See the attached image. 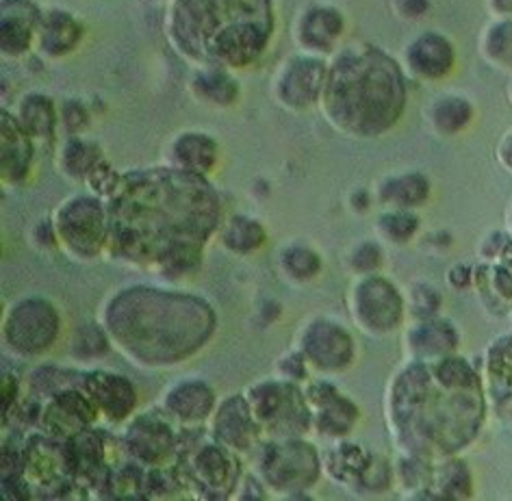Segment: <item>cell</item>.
<instances>
[{
	"instance_id": "obj_7",
	"label": "cell",
	"mask_w": 512,
	"mask_h": 501,
	"mask_svg": "<svg viewBox=\"0 0 512 501\" xmlns=\"http://www.w3.org/2000/svg\"><path fill=\"white\" fill-rule=\"evenodd\" d=\"M350 308L358 326L367 332L384 334L400 326L406 300L387 278L367 276L354 285L350 293Z\"/></svg>"
},
{
	"instance_id": "obj_29",
	"label": "cell",
	"mask_w": 512,
	"mask_h": 501,
	"mask_svg": "<svg viewBox=\"0 0 512 501\" xmlns=\"http://www.w3.org/2000/svg\"><path fill=\"white\" fill-rule=\"evenodd\" d=\"M102 159H105L102 150L94 141H85L76 135H72L61 150L63 172L72 178H87Z\"/></svg>"
},
{
	"instance_id": "obj_15",
	"label": "cell",
	"mask_w": 512,
	"mask_h": 501,
	"mask_svg": "<svg viewBox=\"0 0 512 501\" xmlns=\"http://www.w3.org/2000/svg\"><path fill=\"white\" fill-rule=\"evenodd\" d=\"M259 430L261 426L256 423L252 408L243 397H228V400H224V404L217 408V415L213 419V432L222 445L243 452V449H248L256 441Z\"/></svg>"
},
{
	"instance_id": "obj_28",
	"label": "cell",
	"mask_w": 512,
	"mask_h": 501,
	"mask_svg": "<svg viewBox=\"0 0 512 501\" xmlns=\"http://www.w3.org/2000/svg\"><path fill=\"white\" fill-rule=\"evenodd\" d=\"M430 488L437 491V497L465 499L471 495L469 471L460 460H445L430 473Z\"/></svg>"
},
{
	"instance_id": "obj_37",
	"label": "cell",
	"mask_w": 512,
	"mask_h": 501,
	"mask_svg": "<svg viewBox=\"0 0 512 501\" xmlns=\"http://www.w3.org/2000/svg\"><path fill=\"white\" fill-rule=\"evenodd\" d=\"M406 304L411 306V311L417 319H430V317L437 315V311L441 308V295L434 291L430 285L417 282V285L408 289Z\"/></svg>"
},
{
	"instance_id": "obj_33",
	"label": "cell",
	"mask_w": 512,
	"mask_h": 501,
	"mask_svg": "<svg viewBox=\"0 0 512 501\" xmlns=\"http://www.w3.org/2000/svg\"><path fill=\"white\" fill-rule=\"evenodd\" d=\"M484 53L497 66L512 70V18L499 20L486 31Z\"/></svg>"
},
{
	"instance_id": "obj_45",
	"label": "cell",
	"mask_w": 512,
	"mask_h": 501,
	"mask_svg": "<svg viewBox=\"0 0 512 501\" xmlns=\"http://www.w3.org/2000/svg\"><path fill=\"white\" fill-rule=\"evenodd\" d=\"M506 241H508V237L502 235V233H493L491 237H486V241L482 243V256H484V259L486 261L499 259V252H502Z\"/></svg>"
},
{
	"instance_id": "obj_48",
	"label": "cell",
	"mask_w": 512,
	"mask_h": 501,
	"mask_svg": "<svg viewBox=\"0 0 512 501\" xmlns=\"http://www.w3.org/2000/svg\"><path fill=\"white\" fill-rule=\"evenodd\" d=\"M499 157H502V163L512 172V133L504 139L502 148H499Z\"/></svg>"
},
{
	"instance_id": "obj_14",
	"label": "cell",
	"mask_w": 512,
	"mask_h": 501,
	"mask_svg": "<svg viewBox=\"0 0 512 501\" xmlns=\"http://www.w3.org/2000/svg\"><path fill=\"white\" fill-rule=\"evenodd\" d=\"M456 53L452 42L439 33H424L406 48V66L419 79L437 81L452 72Z\"/></svg>"
},
{
	"instance_id": "obj_24",
	"label": "cell",
	"mask_w": 512,
	"mask_h": 501,
	"mask_svg": "<svg viewBox=\"0 0 512 501\" xmlns=\"http://www.w3.org/2000/svg\"><path fill=\"white\" fill-rule=\"evenodd\" d=\"M18 122L27 128L31 137L53 141L57 131V109L53 100L44 94H27L20 100Z\"/></svg>"
},
{
	"instance_id": "obj_23",
	"label": "cell",
	"mask_w": 512,
	"mask_h": 501,
	"mask_svg": "<svg viewBox=\"0 0 512 501\" xmlns=\"http://www.w3.org/2000/svg\"><path fill=\"white\" fill-rule=\"evenodd\" d=\"M430 196V183L424 174H400L387 178L380 187V202L389 209H415Z\"/></svg>"
},
{
	"instance_id": "obj_13",
	"label": "cell",
	"mask_w": 512,
	"mask_h": 501,
	"mask_svg": "<svg viewBox=\"0 0 512 501\" xmlns=\"http://www.w3.org/2000/svg\"><path fill=\"white\" fill-rule=\"evenodd\" d=\"M81 387L111 421H122L133 413L137 393L131 380L105 374V371H94V374H85L81 378Z\"/></svg>"
},
{
	"instance_id": "obj_44",
	"label": "cell",
	"mask_w": 512,
	"mask_h": 501,
	"mask_svg": "<svg viewBox=\"0 0 512 501\" xmlns=\"http://www.w3.org/2000/svg\"><path fill=\"white\" fill-rule=\"evenodd\" d=\"M447 282L454 289H465L473 282V267L471 265H456L447 272Z\"/></svg>"
},
{
	"instance_id": "obj_9",
	"label": "cell",
	"mask_w": 512,
	"mask_h": 501,
	"mask_svg": "<svg viewBox=\"0 0 512 501\" xmlns=\"http://www.w3.org/2000/svg\"><path fill=\"white\" fill-rule=\"evenodd\" d=\"M183 460V469L200 491H207L209 497H224L233 491L239 465L235 456L224 447L207 443L198 445L196 452H178Z\"/></svg>"
},
{
	"instance_id": "obj_32",
	"label": "cell",
	"mask_w": 512,
	"mask_h": 501,
	"mask_svg": "<svg viewBox=\"0 0 512 501\" xmlns=\"http://www.w3.org/2000/svg\"><path fill=\"white\" fill-rule=\"evenodd\" d=\"M419 230V217L411 209H389L378 217V233L395 246L411 241Z\"/></svg>"
},
{
	"instance_id": "obj_42",
	"label": "cell",
	"mask_w": 512,
	"mask_h": 501,
	"mask_svg": "<svg viewBox=\"0 0 512 501\" xmlns=\"http://www.w3.org/2000/svg\"><path fill=\"white\" fill-rule=\"evenodd\" d=\"M304 354H289L278 365V371L283 374L287 380L298 382L306 378V367H304Z\"/></svg>"
},
{
	"instance_id": "obj_35",
	"label": "cell",
	"mask_w": 512,
	"mask_h": 501,
	"mask_svg": "<svg viewBox=\"0 0 512 501\" xmlns=\"http://www.w3.org/2000/svg\"><path fill=\"white\" fill-rule=\"evenodd\" d=\"M280 261H283L285 272L293 280H311L319 274L322 269V259L319 254L304 248V246H289L283 254H280Z\"/></svg>"
},
{
	"instance_id": "obj_1",
	"label": "cell",
	"mask_w": 512,
	"mask_h": 501,
	"mask_svg": "<svg viewBox=\"0 0 512 501\" xmlns=\"http://www.w3.org/2000/svg\"><path fill=\"white\" fill-rule=\"evenodd\" d=\"M107 213V248L142 261L159 250L161 272L181 276L198 267L202 243L220 220V202L202 174L172 167L122 174Z\"/></svg>"
},
{
	"instance_id": "obj_19",
	"label": "cell",
	"mask_w": 512,
	"mask_h": 501,
	"mask_svg": "<svg viewBox=\"0 0 512 501\" xmlns=\"http://www.w3.org/2000/svg\"><path fill=\"white\" fill-rule=\"evenodd\" d=\"M37 35H40V48L44 55L66 57L79 46L83 37V27L79 20L68 14V11L55 9L48 11L44 16L40 29H37Z\"/></svg>"
},
{
	"instance_id": "obj_4",
	"label": "cell",
	"mask_w": 512,
	"mask_h": 501,
	"mask_svg": "<svg viewBox=\"0 0 512 501\" xmlns=\"http://www.w3.org/2000/svg\"><path fill=\"white\" fill-rule=\"evenodd\" d=\"M248 404L256 423L276 439L302 436L313 421L306 395L291 380L256 384L248 393Z\"/></svg>"
},
{
	"instance_id": "obj_6",
	"label": "cell",
	"mask_w": 512,
	"mask_h": 501,
	"mask_svg": "<svg viewBox=\"0 0 512 501\" xmlns=\"http://www.w3.org/2000/svg\"><path fill=\"white\" fill-rule=\"evenodd\" d=\"M259 469L276 491H304L319 475V458L309 443L285 439L263 447Z\"/></svg>"
},
{
	"instance_id": "obj_39",
	"label": "cell",
	"mask_w": 512,
	"mask_h": 501,
	"mask_svg": "<svg viewBox=\"0 0 512 501\" xmlns=\"http://www.w3.org/2000/svg\"><path fill=\"white\" fill-rule=\"evenodd\" d=\"M350 261H352V267L356 269V272L369 274V272H374V269L380 267L382 250H380L378 243H361V246H358L352 252Z\"/></svg>"
},
{
	"instance_id": "obj_22",
	"label": "cell",
	"mask_w": 512,
	"mask_h": 501,
	"mask_svg": "<svg viewBox=\"0 0 512 501\" xmlns=\"http://www.w3.org/2000/svg\"><path fill=\"white\" fill-rule=\"evenodd\" d=\"M217 159L215 139L204 133H183L172 144L174 167L207 176Z\"/></svg>"
},
{
	"instance_id": "obj_43",
	"label": "cell",
	"mask_w": 512,
	"mask_h": 501,
	"mask_svg": "<svg viewBox=\"0 0 512 501\" xmlns=\"http://www.w3.org/2000/svg\"><path fill=\"white\" fill-rule=\"evenodd\" d=\"M493 406L499 417L512 423V389L493 387Z\"/></svg>"
},
{
	"instance_id": "obj_3",
	"label": "cell",
	"mask_w": 512,
	"mask_h": 501,
	"mask_svg": "<svg viewBox=\"0 0 512 501\" xmlns=\"http://www.w3.org/2000/svg\"><path fill=\"white\" fill-rule=\"evenodd\" d=\"M406 102L402 70L378 48H348L328 68L322 105L332 126L374 137L400 120Z\"/></svg>"
},
{
	"instance_id": "obj_25",
	"label": "cell",
	"mask_w": 512,
	"mask_h": 501,
	"mask_svg": "<svg viewBox=\"0 0 512 501\" xmlns=\"http://www.w3.org/2000/svg\"><path fill=\"white\" fill-rule=\"evenodd\" d=\"M371 456L361 445L354 443H341L337 449H330L324 465L332 480L345 482V484H358L363 478V473L369 469Z\"/></svg>"
},
{
	"instance_id": "obj_18",
	"label": "cell",
	"mask_w": 512,
	"mask_h": 501,
	"mask_svg": "<svg viewBox=\"0 0 512 501\" xmlns=\"http://www.w3.org/2000/svg\"><path fill=\"white\" fill-rule=\"evenodd\" d=\"M345 20L335 7L317 5L311 7L300 20V42L306 50L317 55H328L343 35Z\"/></svg>"
},
{
	"instance_id": "obj_46",
	"label": "cell",
	"mask_w": 512,
	"mask_h": 501,
	"mask_svg": "<svg viewBox=\"0 0 512 501\" xmlns=\"http://www.w3.org/2000/svg\"><path fill=\"white\" fill-rule=\"evenodd\" d=\"M428 0H398V11L404 18H419L428 11Z\"/></svg>"
},
{
	"instance_id": "obj_20",
	"label": "cell",
	"mask_w": 512,
	"mask_h": 501,
	"mask_svg": "<svg viewBox=\"0 0 512 501\" xmlns=\"http://www.w3.org/2000/svg\"><path fill=\"white\" fill-rule=\"evenodd\" d=\"M215 406V395L204 382H181L165 395V408L185 423L204 421Z\"/></svg>"
},
{
	"instance_id": "obj_17",
	"label": "cell",
	"mask_w": 512,
	"mask_h": 501,
	"mask_svg": "<svg viewBox=\"0 0 512 501\" xmlns=\"http://www.w3.org/2000/svg\"><path fill=\"white\" fill-rule=\"evenodd\" d=\"M3 183H20L27 178L33 161V137L27 133L18 118L3 111Z\"/></svg>"
},
{
	"instance_id": "obj_49",
	"label": "cell",
	"mask_w": 512,
	"mask_h": 501,
	"mask_svg": "<svg viewBox=\"0 0 512 501\" xmlns=\"http://www.w3.org/2000/svg\"><path fill=\"white\" fill-rule=\"evenodd\" d=\"M493 9L502 16H512V0H491Z\"/></svg>"
},
{
	"instance_id": "obj_10",
	"label": "cell",
	"mask_w": 512,
	"mask_h": 501,
	"mask_svg": "<svg viewBox=\"0 0 512 501\" xmlns=\"http://www.w3.org/2000/svg\"><path fill=\"white\" fill-rule=\"evenodd\" d=\"M328 68L317 57L291 59L280 72L278 100L289 109H311L322 100Z\"/></svg>"
},
{
	"instance_id": "obj_16",
	"label": "cell",
	"mask_w": 512,
	"mask_h": 501,
	"mask_svg": "<svg viewBox=\"0 0 512 501\" xmlns=\"http://www.w3.org/2000/svg\"><path fill=\"white\" fill-rule=\"evenodd\" d=\"M178 445V439L170 426L155 417H139L126 434V447L135 458L142 462H159L172 454Z\"/></svg>"
},
{
	"instance_id": "obj_31",
	"label": "cell",
	"mask_w": 512,
	"mask_h": 501,
	"mask_svg": "<svg viewBox=\"0 0 512 501\" xmlns=\"http://www.w3.org/2000/svg\"><path fill=\"white\" fill-rule=\"evenodd\" d=\"M37 33L35 24L16 16H3L0 20V50L7 57H20L27 53Z\"/></svg>"
},
{
	"instance_id": "obj_30",
	"label": "cell",
	"mask_w": 512,
	"mask_h": 501,
	"mask_svg": "<svg viewBox=\"0 0 512 501\" xmlns=\"http://www.w3.org/2000/svg\"><path fill=\"white\" fill-rule=\"evenodd\" d=\"M265 241H267L265 228L256 220H250V217H243V215L233 217L228 228L224 230L226 248L239 254L259 250Z\"/></svg>"
},
{
	"instance_id": "obj_47",
	"label": "cell",
	"mask_w": 512,
	"mask_h": 501,
	"mask_svg": "<svg viewBox=\"0 0 512 501\" xmlns=\"http://www.w3.org/2000/svg\"><path fill=\"white\" fill-rule=\"evenodd\" d=\"M16 397H18V380L11 374H5L3 376V413H9V410L14 408Z\"/></svg>"
},
{
	"instance_id": "obj_11",
	"label": "cell",
	"mask_w": 512,
	"mask_h": 501,
	"mask_svg": "<svg viewBox=\"0 0 512 501\" xmlns=\"http://www.w3.org/2000/svg\"><path fill=\"white\" fill-rule=\"evenodd\" d=\"M302 354L317 369L343 371L354 358V341L341 326L319 319L304 330Z\"/></svg>"
},
{
	"instance_id": "obj_41",
	"label": "cell",
	"mask_w": 512,
	"mask_h": 501,
	"mask_svg": "<svg viewBox=\"0 0 512 501\" xmlns=\"http://www.w3.org/2000/svg\"><path fill=\"white\" fill-rule=\"evenodd\" d=\"M3 16L24 18L31 24H35L37 29H40V24L44 20V14L40 11V7L33 3V0H3Z\"/></svg>"
},
{
	"instance_id": "obj_34",
	"label": "cell",
	"mask_w": 512,
	"mask_h": 501,
	"mask_svg": "<svg viewBox=\"0 0 512 501\" xmlns=\"http://www.w3.org/2000/svg\"><path fill=\"white\" fill-rule=\"evenodd\" d=\"M486 369L493 387L512 389V337H499L491 345Z\"/></svg>"
},
{
	"instance_id": "obj_40",
	"label": "cell",
	"mask_w": 512,
	"mask_h": 501,
	"mask_svg": "<svg viewBox=\"0 0 512 501\" xmlns=\"http://www.w3.org/2000/svg\"><path fill=\"white\" fill-rule=\"evenodd\" d=\"M61 122L70 135H79L89 122V111L79 100H68L61 107Z\"/></svg>"
},
{
	"instance_id": "obj_2",
	"label": "cell",
	"mask_w": 512,
	"mask_h": 501,
	"mask_svg": "<svg viewBox=\"0 0 512 501\" xmlns=\"http://www.w3.org/2000/svg\"><path fill=\"white\" fill-rule=\"evenodd\" d=\"M170 29L189 59L213 68H243L270 44L272 0H174Z\"/></svg>"
},
{
	"instance_id": "obj_26",
	"label": "cell",
	"mask_w": 512,
	"mask_h": 501,
	"mask_svg": "<svg viewBox=\"0 0 512 501\" xmlns=\"http://www.w3.org/2000/svg\"><path fill=\"white\" fill-rule=\"evenodd\" d=\"M191 89L202 102L215 107H230L239 96L237 81L224 68L200 70L191 81Z\"/></svg>"
},
{
	"instance_id": "obj_38",
	"label": "cell",
	"mask_w": 512,
	"mask_h": 501,
	"mask_svg": "<svg viewBox=\"0 0 512 501\" xmlns=\"http://www.w3.org/2000/svg\"><path fill=\"white\" fill-rule=\"evenodd\" d=\"M120 183H122V174L115 172L105 159H102L87 176L89 189H92L98 198H107V200L115 194V189L120 187Z\"/></svg>"
},
{
	"instance_id": "obj_27",
	"label": "cell",
	"mask_w": 512,
	"mask_h": 501,
	"mask_svg": "<svg viewBox=\"0 0 512 501\" xmlns=\"http://www.w3.org/2000/svg\"><path fill=\"white\" fill-rule=\"evenodd\" d=\"M430 120L434 131L441 135H456L473 120L471 102L460 96H445L432 105Z\"/></svg>"
},
{
	"instance_id": "obj_12",
	"label": "cell",
	"mask_w": 512,
	"mask_h": 501,
	"mask_svg": "<svg viewBox=\"0 0 512 501\" xmlns=\"http://www.w3.org/2000/svg\"><path fill=\"white\" fill-rule=\"evenodd\" d=\"M304 395L309 406L317 410L313 419L315 430L326 439H343L354 428L358 408L341 397L330 382H313Z\"/></svg>"
},
{
	"instance_id": "obj_5",
	"label": "cell",
	"mask_w": 512,
	"mask_h": 501,
	"mask_svg": "<svg viewBox=\"0 0 512 501\" xmlns=\"http://www.w3.org/2000/svg\"><path fill=\"white\" fill-rule=\"evenodd\" d=\"M55 233L72 254L92 259L109 243L107 204L96 196L66 200L55 213Z\"/></svg>"
},
{
	"instance_id": "obj_50",
	"label": "cell",
	"mask_w": 512,
	"mask_h": 501,
	"mask_svg": "<svg viewBox=\"0 0 512 501\" xmlns=\"http://www.w3.org/2000/svg\"><path fill=\"white\" fill-rule=\"evenodd\" d=\"M510 98H512V87H510Z\"/></svg>"
},
{
	"instance_id": "obj_36",
	"label": "cell",
	"mask_w": 512,
	"mask_h": 501,
	"mask_svg": "<svg viewBox=\"0 0 512 501\" xmlns=\"http://www.w3.org/2000/svg\"><path fill=\"white\" fill-rule=\"evenodd\" d=\"M107 350H109V339L102 328L83 326L76 330L72 339V356H79L83 361H89V358L105 356Z\"/></svg>"
},
{
	"instance_id": "obj_21",
	"label": "cell",
	"mask_w": 512,
	"mask_h": 501,
	"mask_svg": "<svg viewBox=\"0 0 512 501\" xmlns=\"http://www.w3.org/2000/svg\"><path fill=\"white\" fill-rule=\"evenodd\" d=\"M406 345L415 356L437 358L452 354L458 345V334L450 321L443 319H424L421 324L408 330Z\"/></svg>"
},
{
	"instance_id": "obj_8",
	"label": "cell",
	"mask_w": 512,
	"mask_h": 501,
	"mask_svg": "<svg viewBox=\"0 0 512 501\" xmlns=\"http://www.w3.org/2000/svg\"><path fill=\"white\" fill-rule=\"evenodd\" d=\"M59 334V315L46 300H24L9 311L7 343L20 354H40Z\"/></svg>"
}]
</instances>
